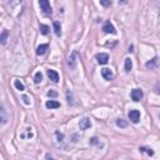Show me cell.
<instances>
[{
  "mask_svg": "<svg viewBox=\"0 0 160 160\" xmlns=\"http://www.w3.org/2000/svg\"><path fill=\"white\" fill-rule=\"evenodd\" d=\"M71 93H70V91H68V93H66V98H68V103H69V104H74V100H73V98H71Z\"/></svg>",
  "mask_w": 160,
  "mask_h": 160,
  "instance_id": "23",
  "label": "cell"
},
{
  "mask_svg": "<svg viewBox=\"0 0 160 160\" xmlns=\"http://www.w3.org/2000/svg\"><path fill=\"white\" fill-rule=\"evenodd\" d=\"M159 93H160V86H159Z\"/></svg>",
  "mask_w": 160,
  "mask_h": 160,
  "instance_id": "27",
  "label": "cell"
},
{
  "mask_svg": "<svg viewBox=\"0 0 160 160\" xmlns=\"http://www.w3.org/2000/svg\"><path fill=\"white\" fill-rule=\"evenodd\" d=\"M116 125L120 128H126V121H124L123 119H116Z\"/></svg>",
  "mask_w": 160,
  "mask_h": 160,
  "instance_id": "20",
  "label": "cell"
},
{
  "mask_svg": "<svg viewBox=\"0 0 160 160\" xmlns=\"http://www.w3.org/2000/svg\"><path fill=\"white\" fill-rule=\"evenodd\" d=\"M49 49V45L48 44H43V45H39L36 49V54L38 55H44L45 53H47V50Z\"/></svg>",
  "mask_w": 160,
  "mask_h": 160,
  "instance_id": "11",
  "label": "cell"
},
{
  "mask_svg": "<svg viewBox=\"0 0 160 160\" xmlns=\"http://www.w3.org/2000/svg\"><path fill=\"white\" fill-rule=\"evenodd\" d=\"M54 33L56 36H62V26L59 21H54Z\"/></svg>",
  "mask_w": 160,
  "mask_h": 160,
  "instance_id": "13",
  "label": "cell"
},
{
  "mask_svg": "<svg viewBox=\"0 0 160 160\" xmlns=\"http://www.w3.org/2000/svg\"><path fill=\"white\" fill-rule=\"evenodd\" d=\"M39 5H40V9L43 10V13L45 15H51L53 14V9H51V6H50V3H49V0H39Z\"/></svg>",
  "mask_w": 160,
  "mask_h": 160,
  "instance_id": "1",
  "label": "cell"
},
{
  "mask_svg": "<svg viewBox=\"0 0 160 160\" xmlns=\"http://www.w3.org/2000/svg\"><path fill=\"white\" fill-rule=\"evenodd\" d=\"M6 38H8V32H6V30H4V32L2 33V39H0V40H2V45L6 44Z\"/></svg>",
  "mask_w": 160,
  "mask_h": 160,
  "instance_id": "21",
  "label": "cell"
},
{
  "mask_svg": "<svg viewBox=\"0 0 160 160\" xmlns=\"http://www.w3.org/2000/svg\"><path fill=\"white\" fill-rule=\"evenodd\" d=\"M100 4L105 8H108V6L111 5V0H100Z\"/></svg>",
  "mask_w": 160,
  "mask_h": 160,
  "instance_id": "22",
  "label": "cell"
},
{
  "mask_svg": "<svg viewBox=\"0 0 160 160\" xmlns=\"http://www.w3.org/2000/svg\"><path fill=\"white\" fill-rule=\"evenodd\" d=\"M47 74H48V77H49V79L53 81V83H58L59 81V74L55 71V70H53V69H49L48 71H47Z\"/></svg>",
  "mask_w": 160,
  "mask_h": 160,
  "instance_id": "8",
  "label": "cell"
},
{
  "mask_svg": "<svg viewBox=\"0 0 160 160\" xmlns=\"http://www.w3.org/2000/svg\"><path fill=\"white\" fill-rule=\"evenodd\" d=\"M133 69V62H131V59L130 58H126L125 59V71L126 73H130Z\"/></svg>",
  "mask_w": 160,
  "mask_h": 160,
  "instance_id": "12",
  "label": "cell"
},
{
  "mask_svg": "<svg viewBox=\"0 0 160 160\" xmlns=\"http://www.w3.org/2000/svg\"><path fill=\"white\" fill-rule=\"evenodd\" d=\"M128 116H129V119H130L131 123L136 124V123H139V120H140V111L136 110V109L130 110L129 114H128Z\"/></svg>",
  "mask_w": 160,
  "mask_h": 160,
  "instance_id": "2",
  "label": "cell"
},
{
  "mask_svg": "<svg viewBox=\"0 0 160 160\" xmlns=\"http://www.w3.org/2000/svg\"><path fill=\"white\" fill-rule=\"evenodd\" d=\"M41 80H43V74L40 71H38L34 77V81H35V84H39V83H41Z\"/></svg>",
  "mask_w": 160,
  "mask_h": 160,
  "instance_id": "19",
  "label": "cell"
},
{
  "mask_svg": "<svg viewBox=\"0 0 160 160\" xmlns=\"http://www.w3.org/2000/svg\"><path fill=\"white\" fill-rule=\"evenodd\" d=\"M49 26L48 25H44V24H40V33L43 35H48L49 34Z\"/></svg>",
  "mask_w": 160,
  "mask_h": 160,
  "instance_id": "16",
  "label": "cell"
},
{
  "mask_svg": "<svg viewBox=\"0 0 160 160\" xmlns=\"http://www.w3.org/2000/svg\"><path fill=\"white\" fill-rule=\"evenodd\" d=\"M143 96H144V93H143V90L141 89H133V91H131V99L134 101H140L141 99H143Z\"/></svg>",
  "mask_w": 160,
  "mask_h": 160,
  "instance_id": "4",
  "label": "cell"
},
{
  "mask_svg": "<svg viewBox=\"0 0 160 160\" xmlns=\"http://www.w3.org/2000/svg\"><path fill=\"white\" fill-rule=\"evenodd\" d=\"M48 96H50V98H55V96H58V93L55 90H49L48 91Z\"/></svg>",
  "mask_w": 160,
  "mask_h": 160,
  "instance_id": "25",
  "label": "cell"
},
{
  "mask_svg": "<svg viewBox=\"0 0 160 160\" xmlns=\"http://www.w3.org/2000/svg\"><path fill=\"white\" fill-rule=\"evenodd\" d=\"M23 101H24V104H25V105H29V104H30L29 96H26V95H23Z\"/></svg>",
  "mask_w": 160,
  "mask_h": 160,
  "instance_id": "26",
  "label": "cell"
},
{
  "mask_svg": "<svg viewBox=\"0 0 160 160\" xmlns=\"http://www.w3.org/2000/svg\"><path fill=\"white\" fill-rule=\"evenodd\" d=\"M156 64H158V59L154 58L151 62L146 63V68H150V69H154V68H156Z\"/></svg>",
  "mask_w": 160,
  "mask_h": 160,
  "instance_id": "17",
  "label": "cell"
},
{
  "mask_svg": "<svg viewBox=\"0 0 160 160\" xmlns=\"http://www.w3.org/2000/svg\"><path fill=\"white\" fill-rule=\"evenodd\" d=\"M96 60H98V63L100 65H105V64H108V62H109V55L105 54V53H100V54L96 55Z\"/></svg>",
  "mask_w": 160,
  "mask_h": 160,
  "instance_id": "5",
  "label": "cell"
},
{
  "mask_svg": "<svg viewBox=\"0 0 160 160\" xmlns=\"http://www.w3.org/2000/svg\"><path fill=\"white\" fill-rule=\"evenodd\" d=\"M45 106H47L48 109H58V108H60V103L55 101V100H48L45 103Z\"/></svg>",
  "mask_w": 160,
  "mask_h": 160,
  "instance_id": "10",
  "label": "cell"
},
{
  "mask_svg": "<svg viewBox=\"0 0 160 160\" xmlns=\"http://www.w3.org/2000/svg\"><path fill=\"white\" fill-rule=\"evenodd\" d=\"M79 128L81 129V130H86V129L91 128V121H90V119L85 118V119L80 120V123H79Z\"/></svg>",
  "mask_w": 160,
  "mask_h": 160,
  "instance_id": "9",
  "label": "cell"
},
{
  "mask_svg": "<svg viewBox=\"0 0 160 160\" xmlns=\"http://www.w3.org/2000/svg\"><path fill=\"white\" fill-rule=\"evenodd\" d=\"M103 30H104V33H106V34H115V33H116L115 28H114V25L111 24L110 21H108V23H106V24L103 26Z\"/></svg>",
  "mask_w": 160,
  "mask_h": 160,
  "instance_id": "7",
  "label": "cell"
},
{
  "mask_svg": "<svg viewBox=\"0 0 160 160\" xmlns=\"http://www.w3.org/2000/svg\"><path fill=\"white\" fill-rule=\"evenodd\" d=\"M101 75L105 80H113L114 79V73L109 69V68H104L101 69Z\"/></svg>",
  "mask_w": 160,
  "mask_h": 160,
  "instance_id": "6",
  "label": "cell"
},
{
  "mask_svg": "<svg viewBox=\"0 0 160 160\" xmlns=\"http://www.w3.org/2000/svg\"><path fill=\"white\" fill-rule=\"evenodd\" d=\"M139 150H140V151H145V150H146V153H148L149 155H154V151L151 150V149H146V148H143V146H141V148H139Z\"/></svg>",
  "mask_w": 160,
  "mask_h": 160,
  "instance_id": "24",
  "label": "cell"
},
{
  "mask_svg": "<svg viewBox=\"0 0 160 160\" xmlns=\"http://www.w3.org/2000/svg\"><path fill=\"white\" fill-rule=\"evenodd\" d=\"M77 64H78V53L73 51L69 56V59H68V65H69L71 69H74V68L77 66Z\"/></svg>",
  "mask_w": 160,
  "mask_h": 160,
  "instance_id": "3",
  "label": "cell"
},
{
  "mask_svg": "<svg viewBox=\"0 0 160 160\" xmlns=\"http://www.w3.org/2000/svg\"><path fill=\"white\" fill-rule=\"evenodd\" d=\"M20 3H21V0H8V5H9L10 8L18 6Z\"/></svg>",
  "mask_w": 160,
  "mask_h": 160,
  "instance_id": "18",
  "label": "cell"
},
{
  "mask_svg": "<svg viewBox=\"0 0 160 160\" xmlns=\"http://www.w3.org/2000/svg\"><path fill=\"white\" fill-rule=\"evenodd\" d=\"M0 115H2V119H0V120H2V121H0V124H2V125H5V123H6V114H5V109L3 108V106H2V109H0Z\"/></svg>",
  "mask_w": 160,
  "mask_h": 160,
  "instance_id": "15",
  "label": "cell"
},
{
  "mask_svg": "<svg viewBox=\"0 0 160 160\" xmlns=\"http://www.w3.org/2000/svg\"><path fill=\"white\" fill-rule=\"evenodd\" d=\"M14 86L17 88L19 91H24L25 90V86H24V84H23L20 80H14Z\"/></svg>",
  "mask_w": 160,
  "mask_h": 160,
  "instance_id": "14",
  "label": "cell"
}]
</instances>
